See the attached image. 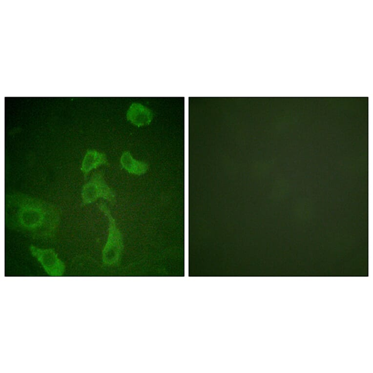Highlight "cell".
Wrapping results in <instances>:
<instances>
[{
	"instance_id": "cell-1",
	"label": "cell",
	"mask_w": 373,
	"mask_h": 373,
	"mask_svg": "<svg viewBox=\"0 0 373 373\" xmlns=\"http://www.w3.org/2000/svg\"><path fill=\"white\" fill-rule=\"evenodd\" d=\"M60 220L58 207L41 200L19 194L5 199V227L33 239L54 237Z\"/></svg>"
},
{
	"instance_id": "cell-2",
	"label": "cell",
	"mask_w": 373,
	"mask_h": 373,
	"mask_svg": "<svg viewBox=\"0 0 373 373\" xmlns=\"http://www.w3.org/2000/svg\"><path fill=\"white\" fill-rule=\"evenodd\" d=\"M99 207L109 221L107 239L102 251L103 262L107 265L116 264L119 261L123 249L122 235L106 205L102 203Z\"/></svg>"
},
{
	"instance_id": "cell-3",
	"label": "cell",
	"mask_w": 373,
	"mask_h": 373,
	"mask_svg": "<svg viewBox=\"0 0 373 373\" xmlns=\"http://www.w3.org/2000/svg\"><path fill=\"white\" fill-rule=\"evenodd\" d=\"M82 204L86 206L99 198H103L112 203L115 201V194L111 188L106 184L102 175L96 173L83 187L82 192Z\"/></svg>"
},
{
	"instance_id": "cell-4",
	"label": "cell",
	"mask_w": 373,
	"mask_h": 373,
	"mask_svg": "<svg viewBox=\"0 0 373 373\" xmlns=\"http://www.w3.org/2000/svg\"><path fill=\"white\" fill-rule=\"evenodd\" d=\"M31 255L41 264L46 272L52 276L63 274L65 266L53 249H43L33 245L29 247Z\"/></svg>"
},
{
	"instance_id": "cell-5",
	"label": "cell",
	"mask_w": 373,
	"mask_h": 373,
	"mask_svg": "<svg viewBox=\"0 0 373 373\" xmlns=\"http://www.w3.org/2000/svg\"><path fill=\"white\" fill-rule=\"evenodd\" d=\"M153 116L150 109L139 103L132 104L126 113L127 120L138 126L149 124Z\"/></svg>"
},
{
	"instance_id": "cell-6",
	"label": "cell",
	"mask_w": 373,
	"mask_h": 373,
	"mask_svg": "<svg viewBox=\"0 0 373 373\" xmlns=\"http://www.w3.org/2000/svg\"><path fill=\"white\" fill-rule=\"evenodd\" d=\"M120 162L124 168L128 172L136 175L144 174L148 167L146 163L134 159L128 151H124L122 154Z\"/></svg>"
},
{
	"instance_id": "cell-7",
	"label": "cell",
	"mask_w": 373,
	"mask_h": 373,
	"mask_svg": "<svg viewBox=\"0 0 373 373\" xmlns=\"http://www.w3.org/2000/svg\"><path fill=\"white\" fill-rule=\"evenodd\" d=\"M105 161L106 159L104 154L97 151L89 152L86 158L85 172L86 173L91 169L105 163Z\"/></svg>"
}]
</instances>
